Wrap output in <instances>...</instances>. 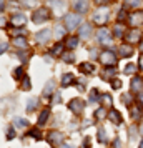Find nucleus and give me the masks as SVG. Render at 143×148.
Wrapping results in <instances>:
<instances>
[{
  "label": "nucleus",
  "mask_w": 143,
  "mask_h": 148,
  "mask_svg": "<svg viewBox=\"0 0 143 148\" xmlns=\"http://www.w3.org/2000/svg\"><path fill=\"white\" fill-rule=\"evenodd\" d=\"M88 8V0H75L73 2V10H77L78 14H85Z\"/></svg>",
  "instance_id": "obj_10"
},
{
  "label": "nucleus",
  "mask_w": 143,
  "mask_h": 148,
  "mask_svg": "<svg viewBox=\"0 0 143 148\" xmlns=\"http://www.w3.org/2000/svg\"><path fill=\"white\" fill-rule=\"evenodd\" d=\"M120 55H122V57H131V55H133V50H131V47H128V45H122V47H120Z\"/></svg>",
  "instance_id": "obj_24"
},
{
  "label": "nucleus",
  "mask_w": 143,
  "mask_h": 148,
  "mask_svg": "<svg viewBox=\"0 0 143 148\" xmlns=\"http://www.w3.org/2000/svg\"><path fill=\"white\" fill-rule=\"evenodd\" d=\"M14 77H15V78H18V80H20V78H23V70H22L20 67L15 68V70H14Z\"/></svg>",
  "instance_id": "obj_38"
},
{
  "label": "nucleus",
  "mask_w": 143,
  "mask_h": 148,
  "mask_svg": "<svg viewBox=\"0 0 143 148\" xmlns=\"http://www.w3.org/2000/svg\"><path fill=\"white\" fill-rule=\"evenodd\" d=\"M28 57H30V50H20V52H18V58H20L22 62H27Z\"/></svg>",
  "instance_id": "obj_35"
},
{
  "label": "nucleus",
  "mask_w": 143,
  "mask_h": 148,
  "mask_svg": "<svg viewBox=\"0 0 143 148\" xmlns=\"http://www.w3.org/2000/svg\"><path fill=\"white\" fill-rule=\"evenodd\" d=\"M83 148H90V138H88V136H87L85 141H83Z\"/></svg>",
  "instance_id": "obj_43"
},
{
  "label": "nucleus",
  "mask_w": 143,
  "mask_h": 148,
  "mask_svg": "<svg viewBox=\"0 0 143 148\" xmlns=\"http://www.w3.org/2000/svg\"><path fill=\"white\" fill-rule=\"evenodd\" d=\"M5 50H7V45H5V42H2V50H0V52L5 53Z\"/></svg>",
  "instance_id": "obj_47"
},
{
  "label": "nucleus",
  "mask_w": 143,
  "mask_h": 148,
  "mask_svg": "<svg viewBox=\"0 0 143 148\" xmlns=\"http://www.w3.org/2000/svg\"><path fill=\"white\" fill-rule=\"evenodd\" d=\"M113 147H115V148H122V145H120V140H118V138L115 140V143H113Z\"/></svg>",
  "instance_id": "obj_46"
},
{
  "label": "nucleus",
  "mask_w": 143,
  "mask_h": 148,
  "mask_svg": "<svg viewBox=\"0 0 143 148\" xmlns=\"http://www.w3.org/2000/svg\"><path fill=\"white\" fill-rule=\"evenodd\" d=\"M78 68H80L82 73H93V72H95V67H93L92 63H82Z\"/></svg>",
  "instance_id": "obj_20"
},
{
  "label": "nucleus",
  "mask_w": 143,
  "mask_h": 148,
  "mask_svg": "<svg viewBox=\"0 0 143 148\" xmlns=\"http://www.w3.org/2000/svg\"><path fill=\"white\" fill-rule=\"evenodd\" d=\"M25 22H27V18H25V15H23V14H15L14 17L10 18V23L15 25V27H23V25H25Z\"/></svg>",
  "instance_id": "obj_11"
},
{
  "label": "nucleus",
  "mask_w": 143,
  "mask_h": 148,
  "mask_svg": "<svg viewBox=\"0 0 143 148\" xmlns=\"http://www.w3.org/2000/svg\"><path fill=\"white\" fill-rule=\"evenodd\" d=\"M77 45H78V38H77V37H70L67 40V47L70 48V50H73Z\"/></svg>",
  "instance_id": "obj_29"
},
{
  "label": "nucleus",
  "mask_w": 143,
  "mask_h": 148,
  "mask_svg": "<svg viewBox=\"0 0 143 148\" xmlns=\"http://www.w3.org/2000/svg\"><path fill=\"white\" fill-rule=\"evenodd\" d=\"M96 3H108L110 0H95Z\"/></svg>",
  "instance_id": "obj_49"
},
{
  "label": "nucleus",
  "mask_w": 143,
  "mask_h": 148,
  "mask_svg": "<svg viewBox=\"0 0 143 148\" xmlns=\"http://www.w3.org/2000/svg\"><path fill=\"white\" fill-rule=\"evenodd\" d=\"M68 108L73 112V113H77V115H80L83 112V108H85V103H83L80 98H73V100L68 103Z\"/></svg>",
  "instance_id": "obj_7"
},
{
  "label": "nucleus",
  "mask_w": 143,
  "mask_h": 148,
  "mask_svg": "<svg viewBox=\"0 0 143 148\" xmlns=\"http://www.w3.org/2000/svg\"><path fill=\"white\" fill-rule=\"evenodd\" d=\"M62 138H63L62 133H60V132H57V130H52V132L47 135V140H48V143H50L52 147H60Z\"/></svg>",
  "instance_id": "obj_6"
},
{
  "label": "nucleus",
  "mask_w": 143,
  "mask_h": 148,
  "mask_svg": "<svg viewBox=\"0 0 143 148\" xmlns=\"http://www.w3.org/2000/svg\"><path fill=\"white\" fill-rule=\"evenodd\" d=\"M123 18H125V12H120V15H118V22H122Z\"/></svg>",
  "instance_id": "obj_48"
},
{
  "label": "nucleus",
  "mask_w": 143,
  "mask_h": 148,
  "mask_svg": "<svg viewBox=\"0 0 143 148\" xmlns=\"http://www.w3.org/2000/svg\"><path fill=\"white\" fill-rule=\"evenodd\" d=\"M50 53L53 55V57H58V55H63V45H62V43H57V45H53V48L50 50Z\"/></svg>",
  "instance_id": "obj_23"
},
{
  "label": "nucleus",
  "mask_w": 143,
  "mask_h": 148,
  "mask_svg": "<svg viewBox=\"0 0 143 148\" xmlns=\"http://www.w3.org/2000/svg\"><path fill=\"white\" fill-rule=\"evenodd\" d=\"M22 88L23 90H30V78L28 77H23L22 78Z\"/></svg>",
  "instance_id": "obj_36"
},
{
  "label": "nucleus",
  "mask_w": 143,
  "mask_h": 148,
  "mask_svg": "<svg viewBox=\"0 0 143 148\" xmlns=\"http://www.w3.org/2000/svg\"><path fill=\"white\" fill-rule=\"evenodd\" d=\"M96 118H103V115H105V112H103V110H98V112H96Z\"/></svg>",
  "instance_id": "obj_44"
},
{
  "label": "nucleus",
  "mask_w": 143,
  "mask_h": 148,
  "mask_svg": "<svg viewBox=\"0 0 143 148\" xmlns=\"http://www.w3.org/2000/svg\"><path fill=\"white\" fill-rule=\"evenodd\" d=\"M108 10L107 8H98L95 14H93V22L98 23V25H105L107 20H108Z\"/></svg>",
  "instance_id": "obj_4"
},
{
  "label": "nucleus",
  "mask_w": 143,
  "mask_h": 148,
  "mask_svg": "<svg viewBox=\"0 0 143 148\" xmlns=\"http://www.w3.org/2000/svg\"><path fill=\"white\" fill-rule=\"evenodd\" d=\"M90 35H92V27H90L88 23H83L82 27H80V37L82 38H88Z\"/></svg>",
  "instance_id": "obj_16"
},
{
  "label": "nucleus",
  "mask_w": 143,
  "mask_h": 148,
  "mask_svg": "<svg viewBox=\"0 0 143 148\" xmlns=\"http://www.w3.org/2000/svg\"><path fill=\"white\" fill-rule=\"evenodd\" d=\"M7 138H8V140L15 138V130H14V128H8V132H7Z\"/></svg>",
  "instance_id": "obj_41"
},
{
  "label": "nucleus",
  "mask_w": 143,
  "mask_h": 148,
  "mask_svg": "<svg viewBox=\"0 0 143 148\" xmlns=\"http://www.w3.org/2000/svg\"><path fill=\"white\" fill-rule=\"evenodd\" d=\"M115 73H116L115 67H107L103 70V78H112V77H115Z\"/></svg>",
  "instance_id": "obj_25"
},
{
  "label": "nucleus",
  "mask_w": 143,
  "mask_h": 148,
  "mask_svg": "<svg viewBox=\"0 0 143 148\" xmlns=\"http://www.w3.org/2000/svg\"><path fill=\"white\" fill-rule=\"evenodd\" d=\"M48 116H50V110L48 108H45L43 112L40 113V116H38V125H45L48 120Z\"/></svg>",
  "instance_id": "obj_22"
},
{
  "label": "nucleus",
  "mask_w": 143,
  "mask_h": 148,
  "mask_svg": "<svg viewBox=\"0 0 143 148\" xmlns=\"http://www.w3.org/2000/svg\"><path fill=\"white\" fill-rule=\"evenodd\" d=\"M102 101H103V107H110L113 101H112V97H110L108 93H105V95H102Z\"/></svg>",
  "instance_id": "obj_34"
},
{
  "label": "nucleus",
  "mask_w": 143,
  "mask_h": 148,
  "mask_svg": "<svg viewBox=\"0 0 143 148\" xmlns=\"http://www.w3.org/2000/svg\"><path fill=\"white\" fill-rule=\"evenodd\" d=\"M108 118L112 120V123H115V125H120V123L123 121L122 115H120V112H118V110H110Z\"/></svg>",
  "instance_id": "obj_13"
},
{
  "label": "nucleus",
  "mask_w": 143,
  "mask_h": 148,
  "mask_svg": "<svg viewBox=\"0 0 143 148\" xmlns=\"http://www.w3.org/2000/svg\"><path fill=\"white\" fill-rule=\"evenodd\" d=\"M140 100L143 101V93H142V92H140V95H138V101H140Z\"/></svg>",
  "instance_id": "obj_51"
},
{
  "label": "nucleus",
  "mask_w": 143,
  "mask_h": 148,
  "mask_svg": "<svg viewBox=\"0 0 143 148\" xmlns=\"http://www.w3.org/2000/svg\"><path fill=\"white\" fill-rule=\"evenodd\" d=\"M60 148H73V147H72V145H68V143H63Z\"/></svg>",
  "instance_id": "obj_50"
},
{
  "label": "nucleus",
  "mask_w": 143,
  "mask_h": 148,
  "mask_svg": "<svg viewBox=\"0 0 143 148\" xmlns=\"http://www.w3.org/2000/svg\"><path fill=\"white\" fill-rule=\"evenodd\" d=\"M35 107H37V100H35V98H30V100H28V105H27V112L35 110Z\"/></svg>",
  "instance_id": "obj_37"
},
{
  "label": "nucleus",
  "mask_w": 143,
  "mask_h": 148,
  "mask_svg": "<svg viewBox=\"0 0 143 148\" xmlns=\"http://www.w3.org/2000/svg\"><path fill=\"white\" fill-rule=\"evenodd\" d=\"M140 50H142V52H143V42H142V43H140Z\"/></svg>",
  "instance_id": "obj_53"
},
{
  "label": "nucleus",
  "mask_w": 143,
  "mask_h": 148,
  "mask_svg": "<svg viewBox=\"0 0 143 148\" xmlns=\"http://www.w3.org/2000/svg\"><path fill=\"white\" fill-rule=\"evenodd\" d=\"M96 138L100 143H107V133H105V128H100L98 133H96Z\"/></svg>",
  "instance_id": "obj_28"
},
{
  "label": "nucleus",
  "mask_w": 143,
  "mask_h": 148,
  "mask_svg": "<svg viewBox=\"0 0 143 148\" xmlns=\"http://www.w3.org/2000/svg\"><path fill=\"white\" fill-rule=\"evenodd\" d=\"M65 32H67V28H65V27L55 25V28H53V37L60 40V38H63V37H65Z\"/></svg>",
  "instance_id": "obj_17"
},
{
  "label": "nucleus",
  "mask_w": 143,
  "mask_h": 148,
  "mask_svg": "<svg viewBox=\"0 0 143 148\" xmlns=\"http://www.w3.org/2000/svg\"><path fill=\"white\" fill-rule=\"evenodd\" d=\"M53 88H55V82L53 80H50L45 85V90H43V97H50V95L53 93Z\"/></svg>",
  "instance_id": "obj_21"
},
{
  "label": "nucleus",
  "mask_w": 143,
  "mask_h": 148,
  "mask_svg": "<svg viewBox=\"0 0 143 148\" xmlns=\"http://www.w3.org/2000/svg\"><path fill=\"white\" fill-rule=\"evenodd\" d=\"M142 135H143V128H142Z\"/></svg>",
  "instance_id": "obj_55"
},
{
  "label": "nucleus",
  "mask_w": 143,
  "mask_h": 148,
  "mask_svg": "<svg viewBox=\"0 0 143 148\" xmlns=\"http://www.w3.org/2000/svg\"><path fill=\"white\" fill-rule=\"evenodd\" d=\"M48 5H50V7H57L58 10H60V8H65V2H60V0H50Z\"/></svg>",
  "instance_id": "obj_32"
},
{
  "label": "nucleus",
  "mask_w": 143,
  "mask_h": 148,
  "mask_svg": "<svg viewBox=\"0 0 143 148\" xmlns=\"http://www.w3.org/2000/svg\"><path fill=\"white\" fill-rule=\"evenodd\" d=\"M72 83H75V77L72 73H65L62 77V87H68V85H72Z\"/></svg>",
  "instance_id": "obj_15"
},
{
  "label": "nucleus",
  "mask_w": 143,
  "mask_h": 148,
  "mask_svg": "<svg viewBox=\"0 0 143 148\" xmlns=\"http://www.w3.org/2000/svg\"><path fill=\"white\" fill-rule=\"evenodd\" d=\"M90 98H92V100H96V98H98V92H95V90H93V92H92V97H90Z\"/></svg>",
  "instance_id": "obj_45"
},
{
  "label": "nucleus",
  "mask_w": 143,
  "mask_h": 148,
  "mask_svg": "<svg viewBox=\"0 0 143 148\" xmlns=\"http://www.w3.org/2000/svg\"><path fill=\"white\" fill-rule=\"evenodd\" d=\"M112 87H113V88H120V87H122V82H120V80H113V82H112Z\"/></svg>",
  "instance_id": "obj_42"
},
{
  "label": "nucleus",
  "mask_w": 143,
  "mask_h": 148,
  "mask_svg": "<svg viewBox=\"0 0 143 148\" xmlns=\"http://www.w3.org/2000/svg\"><path fill=\"white\" fill-rule=\"evenodd\" d=\"M100 62H102L105 67H115L116 55L112 50H103L102 53H100Z\"/></svg>",
  "instance_id": "obj_1"
},
{
  "label": "nucleus",
  "mask_w": 143,
  "mask_h": 148,
  "mask_svg": "<svg viewBox=\"0 0 143 148\" xmlns=\"http://www.w3.org/2000/svg\"><path fill=\"white\" fill-rule=\"evenodd\" d=\"M50 35H52V32H50L48 28H43V30H40V32L35 34V40L38 42V43H47V42L50 40Z\"/></svg>",
  "instance_id": "obj_8"
},
{
  "label": "nucleus",
  "mask_w": 143,
  "mask_h": 148,
  "mask_svg": "<svg viewBox=\"0 0 143 148\" xmlns=\"http://www.w3.org/2000/svg\"><path fill=\"white\" fill-rule=\"evenodd\" d=\"M138 63H140V68H143V57L140 58V62H138Z\"/></svg>",
  "instance_id": "obj_52"
},
{
  "label": "nucleus",
  "mask_w": 143,
  "mask_h": 148,
  "mask_svg": "<svg viewBox=\"0 0 143 148\" xmlns=\"http://www.w3.org/2000/svg\"><path fill=\"white\" fill-rule=\"evenodd\" d=\"M62 58H63V62H67V63H73V60H75L73 52H65V53L62 55Z\"/></svg>",
  "instance_id": "obj_27"
},
{
  "label": "nucleus",
  "mask_w": 143,
  "mask_h": 148,
  "mask_svg": "<svg viewBox=\"0 0 143 148\" xmlns=\"http://www.w3.org/2000/svg\"><path fill=\"white\" fill-rule=\"evenodd\" d=\"M123 32H125V28H123L122 23H118V25H115V28H113V34L118 37V38H122L123 37Z\"/></svg>",
  "instance_id": "obj_30"
},
{
  "label": "nucleus",
  "mask_w": 143,
  "mask_h": 148,
  "mask_svg": "<svg viewBox=\"0 0 143 148\" xmlns=\"http://www.w3.org/2000/svg\"><path fill=\"white\" fill-rule=\"evenodd\" d=\"M14 45H15V47L27 48L28 47V42H27V38H23V37H15V38H14Z\"/></svg>",
  "instance_id": "obj_19"
},
{
  "label": "nucleus",
  "mask_w": 143,
  "mask_h": 148,
  "mask_svg": "<svg viewBox=\"0 0 143 148\" xmlns=\"http://www.w3.org/2000/svg\"><path fill=\"white\" fill-rule=\"evenodd\" d=\"M130 113H131V118L133 120H138L142 116V108H140V105H133V107L130 108Z\"/></svg>",
  "instance_id": "obj_18"
},
{
  "label": "nucleus",
  "mask_w": 143,
  "mask_h": 148,
  "mask_svg": "<svg viewBox=\"0 0 143 148\" xmlns=\"http://www.w3.org/2000/svg\"><path fill=\"white\" fill-rule=\"evenodd\" d=\"M48 17H50V12L47 8H37L32 14V20H34V23H43V22H47Z\"/></svg>",
  "instance_id": "obj_3"
},
{
  "label": "nucleus",
  "mask_w": 143,
  "mask_h": 148,
  "mask_svg": "<svg viewBox=\"0 0 143 148\" xmlns=\"http://www.w3.org/2000/svg\"><path fill=\"white\" fill-rule=\"evenodd\" d=\"M140 37H142L140 30H138V28H131L128 34H127V40H128L130 43H136V42H140Z\"/></svg>",
  "instance_id": "obj_12"
},
{
  "label": "nucleus",
  "mask_w": 143,
  "mask_h": 148,
  "mask_svg": "<svg viewBox=\"0 0 143 148\" xmlns=\"http://www.w3.org/2000/svg\"><path fill=\"white\" fill-rule=\"evenodd\" d=\"M14 125L15 127H20V128H27L28 127V120H25V118H14Z\"/></svg>",
  "instance_id": "obj_26"
},
{
  "label": "nucleus",
  "mask_w": 143,
  "mask_h": 148,
  "mask_svg": "<svg viewBox=\"0 0 143 148\" xmlns=\"http://www.w3.org/2000/svg\"><path fill=\"white\" fill-rule=\"evenodd\" d=\"M63 22H65V28H67V30H73V28H77L78 23L82 22V17L78 14H67Z\"/></svg>",
  "instance_id": "obj_2"
},
{
  "label": "nucleus",
  "mask_w": 143,
  "mask_h": 148,
  "mask_svg": "<svg viewBox=\"0 0 143 148\" xmlns=\"http://www.w3.org/2000/svg\"><path fill=\"white\" fill-rule=\"evenodd\" d=\"M140 5V0H125V8H135Z\"/></svg>",
  "instance_id": "obj_33"
},
{
  "label": "nucleus",
  "mask_w": 143,
  "mask_h": 148,
  "mask_svg": "<svg viewBox=\"0 0 143 148\" xmlns=\"http://www.w3.org/2000/svg\"><path fill=\"white\" fill-rule=\"evenodd\" d=\"M142 77H133L131 78V92H135V93H138V92H142Z\"/></svg>",
  "instance_id": "obj_14"
},
{
  "label": "nucleus",
  "mask_w": 143,
  "mask_h": 148,
  "mask_svg": "<svg viewBox=\"0 0 143 148\" xmlns=\"http://www.w3.org/2000/svg\"><path fill=\"white\" fill-rule=\"evenodd\" d=\"M28 136H34L35 140H42V133L38 128H34V130H28Z\"/></svg>",
  "instance_id": "obj_31"
},
{
  "label": "nucleus",
  "mask_w": 143,
  "mask_h": 148,
  "mask_svg": "<svg viewBox=\"0 0 143 148\" xmlns=\"http://www.w3.org/2000/svg\"><path fill=\"white\" fill-rule=\"evenodd\" d=\"M140 148H143V140H142V141H140Z\"/></svg>",
  "instance_id": "obj_54"
},
{
  "label": "nucleus",
  "mask_w": 143,
  "mask_h": 148,
  "mask_svg": "<svg viewBox=\"0 0 143 148\" xmlns=\"http://www.w3.org/2000/svg\"><path fill=\"white\" fill-rule=\"evenodd\" d=\"M135 70H136V67H135V65H133V63H128V65L125 67V73H133Z\"/></svg>",
  "instance_id": "obj_39"
},
{
  "label": "nucleus",
  "mask_w": 143,
  "mask_h": 148,
  "mask_svg": "<svg viewBox=\"0 0 143 148\" xmlns=\"http://www.w3.org/2000/svg\"><path fill=\"white\" fill-rule=\"evenodd\" d=\"M128 23L133 28H136L138 25H142L143 23V10H136L133 14H130L128 15Z\"/></svg>",
  "instance_id": "obj_5"
},
{
  "label": "nucleus",
  "mask_w": 143,
  "mask_h": 148,
  "mask_svg": "<svg viewBox=\"0 0 143 148\" xmlns=\"http://www.w3.org/2000/svg\"><path fill=\"white\" fill-rule=\"evenodd\" d=\"M122 100L125 101V105H131V97H130V95H123Z\"/></svg>",
  "instance_id": "obj_40"
},
{
  "label": "nucleus",
  "mask_w": 143,
  "mask_h": 148,
  "mask_svg": "<svg viewBox=\"0 0 143 148\" xmlns=\"http://www.w3.org/2000/svg\"><path fill=\"white\" fill-rule=\"evenodd\" d=\"M96 40L100 42V43H110L112 42V38H110V32L107 30L105 27H102L100 30H98V34H96Z\"/></svg>",
  "instance_id": "obj_9"
}]
</instances>
